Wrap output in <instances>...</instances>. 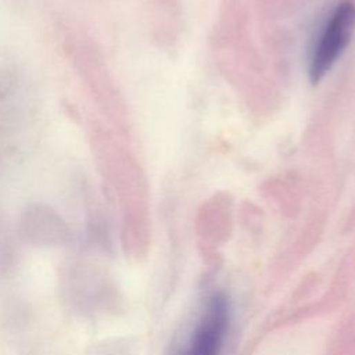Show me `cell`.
Instances as JSON below:
<instances>
[{"instance_id":"5","label":"cell","mask_w":355,"mask_h":355,"mask_svg":"<svg viewBox=\"0 0 355 355\" xmlns=\"http://www.w3.org/2000/svg\"><path fill=\"white\" fill-rule=\"evenodd\" d=\"M67 293L76 311L94 315L108 301V286L104 275L93 262H80L71 270Z\"/></svg>"},{"instance_id":"4","label":"cell","mask_w":355,"mask_h":355,"mask_svg":"<svg viewBox=\"0 0 355 355\" xmlns=\"http://www.w3.org/2000/svg\"><path fill=\"white\" fill-rule=\"evenodd\" d=\"M230 319L225 294L214 293L180 355H220Z\"/></svg>"},{"instance_id":"2","label":"cell","mask_w":355,"mask_h":355,"mask_svg":"<svg viewBox=\"0 0 355 355\" xmlns=\"http://www.w3.org/2000/svg\"><path fill=\"white\" fill-rule=\"evenodd\" d=\"M355 33V3L343 0L329 15L311 54L308 75L319 83L343 55Z\"/></svg>"},{"instance_id":"3","label":"cell","mask_w":355,"mask_h":355,"mask_svg":"<svg viewBox=\"0 0 355 355\" xmlns=\"http://www.w3.org/2000/svg\"><path fill=\"white\" fill-rule=\"evenodd\" d=\"M18 233L22 241L37 248L62 247L72 240L67 220L57 209L44 202H32L22 209Z\"/></svg>"},{"instance_id":"1","label":"cell","mask_w":355,"mask_h":355,"mask_svg":"<svg viewBox=\"0 0 355 355\" xmlns=\"http://www.w3.org/2000/svg\"><path fill=\"white\" fill-rule=\"evenodd\" d=\"M61 40L65 55L92 103L105 114L112 112L111 83L94 39L82 28L65 25Z\"/></svg>"},{"instance_id":"6","label":"cell","mask_w":355,"mask_h":355,"mask_svg":"<svg viewBox=\"0 0 355 355\" xmlns=\"http://www.w3.org/2000/svg\"><path fill=\"white\" fill-rule=\"evenodd\" d=\"M15 261V241L10 225L0 209V277H3Z\"/></svg>"}]
</instances>
